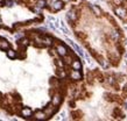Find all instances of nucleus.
Returning a JSON list of instances; mask_svg holds the SVG:
<instances>
[{"mask_svg": "<svg viewBox=\"0 0 127 121\" xmlns=\"http://www.w3.org/2000/svg\"><path fill=\"white\" fill-rule=\"evenodd\" d=\"M60 76H61V77H64V76H65V72H64V71H61Z\"/></svg>", "mask_w": 127, "mask_h": 121, "instance_id": "nucleus-21", "label": "nucleus"}, {"mask_svg": "<svg viewBox=\"0 0 127 121\" xmlns=\"http://www.w3.org/2000/svg\"><path fill=\"white\" fill-rule=\"evenodd\" d=\"M68 42H69V43L72 45V48L75 49V50H76V52H77L78 55H81V56H84V52H83V50L81 49V48H79V47H78V45H77V44L75 43V42H72L71 40H68Z\"/></svg>", "mask_w": 127, "mask_h": 121, "instance_id": "nucleus-2", "label": "nucleus"}, {"mask_svg": "<svg viewBox=\"0 0 127 121\" xmlns=\"http://www.w3.org/2000/svg\"><path fill=\"white\" fill-rule=\"evenodd\" d=\"M57 64H58V66H61V68L63 66V62H62V60H57Z\"/></svg>", "mask_w": 127, "mask_h": 121, "instance_id": "nucleus-20", "label": "nucleus"}, {"mask_svg": "<svg viewBox=\"0 0 127 121\" xmlns=\"http://www.w3.org/2000/svg\"><path fill=\"white\" fill-rule=\"evenodd\" d=\"M76 14H75V12H73V11H70V12H69V13H68V19H69V20H71V21H75V20H76Z\"/></svg>", "mask_w": 127, "mask_h": 121, "instance_id": "nucleus-14", "label": "nucleus"}, {"mask_svg": "<svg viewBox=\"0 0 127 121\" xmlns=\"http://www.w3.org/2000/svg\"><path fill=\"white\" fill-rule=\"evenodd\" d=\"M6 51H7V56H8L9 58H15V57H17V52L14 51V50L8 49V50H6Z\"/></svg>", "mask_w": 127, "mask_h": 121, "instance_id": "nucleus-13", "label": "nucleus"}, {"mask_svg": "<svg viewBox=\"0 0 127 121\" xmlns=\"http://www.w3.org/2000/svg\"><path fill=\"white\" fill-rule=\"evenodd\" d=\"M91 8H92V11H93L97 15H100V13H101V12H100V9L98 8L97 6H91Z\"/></svg>", "mask_w": 127, "mask_h": 121, "instance_id": "nucleus-15", "label": "nucleus"}, {"mask_svg": "<svg viewBox=\"0 0 127 121\" xmlns=\"http://www.w3.org/2000/svg\"><path fill=\"white\" fill-rule=\"evenodd\" d=\"M125 57H126V58H127V51H126V55H125Z\"/></svg>", "mask_w": 127, "mask_h": 121, "instance_id": "nucleus-22", "label": "nucleus"}, {"mask_svg": "<svg viewBox=\"0 0 127 121\" xmlns=\"http://www.w3.org/2000/svg\"><path fill=\"white\" fill-rule=\"evenodd\" d=\"M116 14L120 17H125V15H126V11L124 8H121V7H118V8H116Z\"/></svg>", "mask_w": 127, "mask_h": 121, "instance_id": "nucleus-9", "label": "nucleus"}, {"mask_svg": "<svg viewBox=\"0 0 127 121\" xmlns=\"http://www.w3.org/2000/svg\"><path fill=\"white\" fill-rule=\"evenodd\" d=\"M0 41H1V38H0Z\"/></svg>", "mask_w": 127, "mask_h": 121, "instance_id": "nucleus-26", "label": "nucleus"}, {"mask_svg": "<svg viewBox=\"0 0 127 121\" xmlns=\"http://www.w3.org/2000/svg\"><path fill=\"white\" fill-rule=\"evenodd\" d=\"M54 112H55V107H54V105H53V104L48 105V106H47V108L44 110L45 115H48V116H49V115H51Z\"/></svg>", "mask_w": 127, "mask_h": 121, "instance_id": "nucleus-7", "label": "nucleus"}, {"mask_svg": "<svg viewBox=\"0 0 127 121\" xmlns=\"http://www.w3.org/2000/svg\"><path fill=\"white\" fill-rule=\"evenodd\" d=\"M53 40L50 37H42V44L43 45H51Z\"/></svg>", "mask_w": 127, "mask_h": 121, "instance_id": "nucleus-11", "label": "nucleus"}, {"mask_svg": "<svg viewBox=\"0 0 127 121\" xmlns=\"http://www.w3.org/2000/svg\"><path fill=\"white\" fill-rule=\"evenodd\" d=\"M112 37H113V38H118V37H119V34H118V33H113Z\"/></svg>", "mask_w": 127, "mask_h": 121, "instance_id": "nucleus-19", "label": "nucleus"}, {"mask_svg": "<svg viewBox=\"0 0 127 121\" xmlns=\"http://www.w3.org/2000/svg\"><path fill=\"white\" fill-rule=\"evenodd\" d=\"M61 101H62V98H61V95H60V94H55L54 97H53L51 104L54 105V106H58V105L61 104Z\"/></svg>", "mask_w": 127, "mask_h": 121, "instance_id": "nucleus-6", "label": "nucleus"}, {"mask_svg": "<svg viewBox=\"0 0 127 121\" xmlns=\"http://www.w3.org/2000/svg\"><path fill=\"white\" fill-rule=\"evenodd\" d=\"M70 77L72 78V79L78 80V79H81V78H82V75H81L79 70H72V71H71V73H70Z\"/></svg>", "mask_w": 127, "mask_h": 121, "instance_id": "nucleus-5", "label": "nucleus"}, {"mask_svg": "<svg viewBox=\"0 0 127 121\" xmlns=\"http://www.w3.org/2000/svg\"><path fill=\"white\" fill-rule=\"evenodd\" d=\"M51 7H53L54 11H60V9H62V7H63V2L61 0H56V1L53 2Z\"/></svg>", "mask_w": 127, "mask_h": 121, "instance_id": "nucleus-3", "label": "nucleus"}, {"mask_svg": "<svg viewBox=\"0 0 127 121\" xmlns=\"http://www.w3.org/2000/svg\"><path fill=\"white\" fill-rule=\"evenodd\" d=\"M64 57H65V63H68V64L71 63V57H69V56H66V55H65Z\"/></svg>", "mask_w": 127, "mask_h": 121, "instance_id": "nucleus-17", "label": "nucleus"}, {"mask_svg": "<svg viewBox=\"0 0 127 121\" xmlns=\"http://www.w3.org/2000/svg\"><path fill=\"white\" fill-rule=\"evenodd\" d=\"M56 50H57V52H58V55H61L62 57H64V56L68 54L66 48H65L64 45H62V44H58V45H57V48H56Z\"/></svg>", "mask_w": 127, "mask_h": 121, "instance_id": "nucleus-1", "label": "nucleus"}, {"mask_svg": "<svg viewBox=\"0 0 127 121\" xmlns=\"http://www.w3.org/2000/svg\"><path fill=\"white\" fill-rule=\"evenodd\" d=\"M37 6L40 7V8H43L45 6V1L44 0H39V2H37Z\"/></svg>", "mask_w": 127, "mask_h": 121, "instance_id": "nucleus-16", "label": "nucleus"}, {"mask_svg": "<svg viewBox=\"0 0 127 121\" xmlns=\"http://www.w3.org/2000/svg\"><path fill=\"white\" fill-rule=\"evenodd\" d=\"M35 118L39 119V120H43V119L47 118V115H45L44 112H36L35 113Z\"/></svg>", "mask_w": 127, "mask_h": 121, "instance_id": "nucleus-12", "label": "nucleus"}, {"mask_svg": "<svg viewBox=\"0 0 127 121\" xmlns=\"http://www.w3.org/2000/svg\"><path fill=\"white\" fill-rule=\"evenodd\" d=\"M125 29H126V30H127V27H125Z\"/></svg>", "mask_w": 127, "mask_h": 121, "instance_id": "nucleus-24", "label": "nucleus"}, {"mask_svg": "<svg viewBox=\"0 0 127 121\" xmlns=\"http://www.w3.org/2000/svg\"><path fill=\"white\" fill-rule=\"evenodd\" d=\"M0 23H1V19H0Z\"/></svg>", "mask_w": 127, "mask_h": 121, "instance_id": "nucleus-25", "label": "nucleus"}, {"mask_svg": "<svg viewBox=\"0 0 127 121\" xmlns=\"http://www.w3.org/2000/svg\"><path fill=\"white\" fill-rule=\"evenodd\" d=\"M126 42H127V40H126Z\"/></svg>", "mask_w": 127, "mask_h": 121, "instance_id": "nucleus-27", "label": "nucleus"}, {"mask_svg": "<svg viewBox=\"0 0 127 121\" xmlns=\"http://www.w3.org/2000/svg\"><path fill=\"white\" fill-rule=\"evenodd\" d=\"M125 106H126V110H127V103H126V105H125Z\"/></svg>", "mask_w": 127, "mask_h": 121, "instance_id": "nucleus-23", "label": "nucleus"}, {"mask_svg": "<svg viewBox=\"0 0 127 121\" xmlns=\"http://www.w3.org/2000/svg\"><path fill=\"white\" fill-rule=\"evenodd\" d=\"M20 44H22V45H27V44H28V40H26V38L21 40V41H20Z\"/></svg>", "mask_w": 127, "mask_h": 121, "instance_id": "nucleus-18", "label": "nucleus"}, {"mask_svg": "<svg viewBox=\"0 0 127 121\" xmlns=\"http://www.w3.org/2000/svg\"><path fill=\"white\" fill-rule=\"evenodd\" d=\"M0 49H1V50H8L9 42H7L6 40H1V41H0Z\"/></svg>", "mask_w": 127, "mask_h": 121, "instance_id": "nucleus-8", "label": "nucleus"}, {"mask_svg": "<svg viewBox=\"0 0 127 121\" xmlns=\"http://www.w3.org/2000/svg\"><path fill=\"white\" fill-rule=\"evenodd\" d=\"M32 110L29 108V107H25V108H22V111H21V115L22 116H25V118H29V116H32Z\"/></svg>", "mask_w": 127, "mask_h": 121, "instance_id": "nucleus-4", "label": "nucleus"}, {"mask_svg": "<svg viewBox=\"0 0 127 121\" xmlns=\"http://www.w3.org/2000/svg\"><path fill=\"white\" fill-rule=\"evenodd\" d=\"M71 66H72L73 70H81V68H82V64H81V62L79 60H73V62H71Z\"/></svg>", "mask_w": 127, "mask_h": 121, "instance_id": "nucleus-10", "label": "nucleus"}]
</instances>
